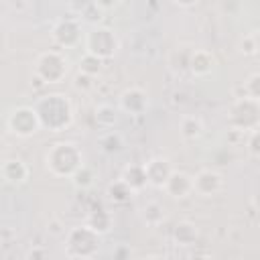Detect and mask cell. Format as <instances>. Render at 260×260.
<instances>
[{
  "label": "cell",
  "instance_id": "cell-1",
  "mask_svg": "<svg viewBox=\"0 0 260 260\" xmlns=\"http://www.w3.org/2000/svg\"><path fill=\"white\" fill-rule=\"evenodd\" d=\"M35 110L41 118L43 128H49L53 132L67 128L73 120L71 102L67 100V95H61V93H49V95L41 98L35 104Z\"/></svg>",
  "mask_w": 260,
  "mask_h": 260
},
{
  "label": "cell",
  "instance_id": "cell-2",
  "mask_svg": "<svg viewBox=\"0 0 260 260\" xmlns=\"http://www.w3.org/2000/svg\"><path fill=\"white\" fill-rule=\"evenodd\" d=\"M45 160H47V169L53 175H59V177H73V173L83 165L81 162V152L71 142L53 144L51 150L47 152Z\"/></svg>",
  "mask_w": 260,
  "mask_h": 260
},
{
  "label": "cell",
  "instance_id": "cell-3",
  "mask_svg": "<svg viewBox=\"0 0 260 260\" xmlns=\"http://www.w3.org/2000/svg\"><path fill=\"white\" fill-rule=\"evenodd\" d=\"M6 126L16 136H32L35 132H39V128H43L37 110L28 106H20L12 110L6 118Z\"/></svg>",
  "mask_w": 260,
  "mask_h": 260
},
{
  "label": "cell",
  "instance_id": "cell-4",
  "mask_svg": "<svg viewBox=\"0 0 260 260\" xmlns=\"http://www.w3.org/2000/svg\"><path fill=\"white\" fill-rule=\"evenodd\" d=\"M118 51V39L110 28H93L85 39V53H91L100 59L112 57Z\"/></svg>",
  "mask_w": 260,
  "mask_h": 260
},
{
  "label": "cell",
  "instance_id": "cell-5",
  "mask_svg": "<svg viewBox=\"0 0 260 260\" xmlns=\"http://www.w3.org/2000/svg\"><path fill=\"white\" fill-rule=\"evenodd\" d=\"M67 73V63L65 59L57 53V51H49L43 53L37 61V75L45 81V83H57L63 79V75Z\"/></svg>",
  "mask_w": 260,
  "mask_h": 260
},
{
  "label": "cell",
  "instance_id": "cell-6",
  "mask_svg": "<svg viewBox=\"0 0 260 260\" xmlns=\"http://www.w3.org/2000/svg\"><path fill=\"white\" fill-rule=\"evenodd\" d=\"M193 187H195V193H199L201 197H211L221 191L223 179L219 173L205 169V171H199L197 177H193Z\"/></svg>",
  "mask_w": 260,
  "mask_h": 260
},
{
  "label": "cell",
  "instance_id": "cell-7",
  "mask_svg": "<svg viewBox=\"0 0 260 260\" xmlns=\"http://www.w3.org/2000/svg\"><path fill=\"white\" fill-rule=\"evenodd\" d=\"M165 191L171 195V197H187L189 193H195V187H193V177H189L187 173H177L173 171L171 177L167 179L165 183Z\"/></svg>",
  "mask_w": 260,
  "mask_h": 260
},
{
  "label": "cell",
  "instance_id": "cell-8",
  "mask_svg": "<svg viewBox=\"0 0 260 260\" xmlns=\"http://www.w3.org/2000/svg\"><path fill=\"white\" fill-rule=\"evenodd\" d=\"M146 106H148V100L140 87H130L120 95V108L128 114H142Z\"/></svg>",
  "mask_w": 260,
  "mask_h": 260
},
{
  "label": "cell",
  "instance_id": "cell-9",
  "mask_svg": "<svg viewBox=\"0 0 260 260\" xmlns=\"http://www.w3.org/2000/svg\"><path fill=\"white\" fill-rule=\"evenodd\" d=\"M144 169H146V175H148V183L156 185V187H165L167 179L173 173V167L167 158H152V160L144 162Z\"/></svg>",
  "mask_w": 260,
  "mask_h": 260
},
{
  "label": "cell",
  "instance_id": "cell-10",
  "mask_svg": "<svg viewBox=\"0 0 260 260\" xmlns=\"http://www.w3.org/2000/svg\"><path fill=\"white\" fill-rule=\"evenodd\" d=\"M28 167L20 160V158H8V160H4V165H2V177H4V181L6 183H10V185H20V183H24L26 179H28Z\"/></svg>",
  "mask_w": 260,
  "mask_h": 260
},
{
  "label": "cell",
  "instance_id": "cell-11",
  "mask_svg": "<svg viewBox=\"0 0 260 260\" xmlns=\"http://www.w3.org/2000/svg\"><path fill=\"white\" fill-rule=\"evenodd\" d=\"M55 39L63 45V47H71L79 41V26L75 20H61L55 26Z\"/></svg>",
  "mask_w": 260,
  "mask_h": 260
},
{
  "label": "cell",
  "instance_id": "cell-12",
  "mask_svg": "<svg viewBox=\"0 0 260 260\" xmlns=\"http://www.w3.org/2000/svg\"><path fill=\"white\" fill-rule=\"evenodd\" d=\"M122 179H124L134 191H140L144 185H148V175H146L144 165H142V167H128V169L124 171Z\"/></svg>",
  "mask_w": 260,
  "mask_h": 260
},
{
  "label": "cell",
  "instance_id": "cell-13",
  "mask_svg": "<svg viewBox=\"0 0 260 260\" xmlns=\"http://www.w3.org/2000/svg\"><path fill=\"white\" fill-rule=\"evenodd\" d=\"M189 65H191V71L195 75H207L213 69V57L207 51H195Z\"/></svg>",
  "mask_w": 260,
  "mask_h": 260
},
{
  "label": "cell",
  "instance_id": "cell-14",
  "mask_svg": "<svg viewBox=\"0 0 260 260\" xmlns=\"http://www.w3.org/2000/svg\"><path fill=\"white\" fill-rule=\"evenodd\" d=\"M100 146L104 152H118L124 148V136L116 130H110L100 136Z\"/></svg>",
  "mask_w": 260,
  "mask_h": 260
},
{
  "label": "cell",
  "instance_id": "cell-15",
  "mask_svg": "<svg viewBox=\"0 0 260 260\" xmlns=\"http://www.w3.org/2000/svg\"><path fill=\"white\" fill-rule=\"evenodd\" d=\"M195 238H197V230H195L193 223L183 221V223H179V225L175 228V240H177V244H181V246H191V244L195 242Z\"/></svg>",
  "mask_w": 260,
  "mask_h": 260
},
{
  "label": "cell",
  "instance_id": "cell-16",
  "mask_svg": "<svg viewBox=\"0 0 260 260\" xmlns=\"http://www.w3.org/2000/svg\"><path fill=\"white\" fill-rule=\"evenodd\" d=\"M201 132H203V122H201L199 118H195V116L183 118V122H181V134H183L185 138L193 140V138L201 136Z\"/></svg>",
  "mask_w": 260,
  "mask_h": 260
},
{
  "label": "cell",
  "instance_id": "cell-17",
  "mask_svg": "<svg viewBox=\"0 0 260 260\" xmlns=\"http://www.w3.org/2000/svg\"><path fill=\"white\" fill-rule=\"evenodd\" d=\"M116 118H118V112L114 110V106H110V104H102V106L95 108V120H98L100 126L110 128V126L116 124Z\"/></svg>",
  "mask_w": 260,
  "mask_h": 260
},
{
  "label": "cell",
  "instance_id": "cell-18",
  "mask_svg": "<svg viewBox=\"0 0 260 260\" xmlns=\"http://www.w3.org/2000/svg\"><path fill=\"white\" fill-rule=\"evenodd\" d=\"M165 217V213H162V207L158 205V203H148V205H144V219L150 223V225H156L160 219Z\"/></svg>",
  "mask_w": 260,
  "mask_h": 260
},
{
  "label": "cell",
  "instance_id": "cell-19",
  "mask_svg": "<svg viewBox=\"0 0 260 260\" xmlns=\"http://www.w3.org/2000/svg\"><path fill=\"white\" fill-rule=\"evenodd\" d=\"M83 173H85V165H81V167L73 173V185H75V187L85 189V187H89V185L93 183V173H91V171H87V175H83Z\"/></svg>",
  "mask_w": 260,
  "mask_h": 260
},
{
  "label": "cell",
  "instance_id": "cell-20",
  "mask_svg": "<svg viewBox=\"0 0 260 260\" xmlns=\"http://www.w3.org/2000/svg\"><path fill=\"white\" fill-rule=\"evenodd\" d=\"M240 51H242L244 55H254V53H258L256 37H254V35H246V37L240 41Z\"/></svg>",
  "mask_w": 260,
  "mask_h": 260
},
{
  "label": "cell",
  "instance_id": "cell-21",
  "mask_svg": "<svg viewBox=\"0 0 260 260\" xmlns=\"http://www.w3.org/2000/svg\"><path fill=\"white\" fill-rule=\"evenodd\" d=\"M246 91H248V95L260 100V73H254V75L248 77V81H246Z\"/></svg>",
  "mask_w": 260,
  "mask_h": 260
},
{
  "label": "cell",
  "instance_id": "cell-22",
  "mask_svg": "<svg viewBox=\"0 0 260 260\" xmlns=\"http://www.w3.org/2000/svg\"><path fill=\"white\" fill-rule=\"evenodd\" d=\"M248 150L254 154V156H260V128H254L250 132V138H248Z\"/></svg>",
  "mask_w": 260,
  "mask_h": 260
},
{
  "label": "cell",
  "instance_id": "cell-23",
  "mask_svg": "<svg viewBox=\"0 0 260 260\" xmlns=\"http://www.w3.org/2000/svg\"><path fill=\"white\" fill-rule=\"evenodd\" d=\"M75 87L77 89H89V87H93V81H91V75H87V73H83V71H79V75L75 77Z\"/></svg>",
  "mask_w": 260,
  "mask_h": 260
},
{
  "label": "cell",
  "instance_id": "cell-24",
  "mask_svg": "<svg viewBox=\"0 0 260 260\" xmlns=\"http://www.w3.org/2000/svg\"><path fill=\"white\" fill-rule=\"evenodd\" d=\"M95 2V6H100L102 10H110V8H114L116 4H118V0H93Z\"/></svg>",
  "mask_w": 260,
  "mask_h": 260
},
{
  "label": "cell",
  "instance_id": "cell-25",
  "mask_svg": "<svg viewBox=\"0 0 260 260\" xmlns=\"http://www.w3.org/2000/svg\"><path fill=\"white\" fill-rule=\"evenodd\" d=\"M175 2H177L179 6H193L197 0H175Z\"/></svg>",
  "mask_w": 260,
  "mask_h": 260
},
{
  "label": "cell",
  "instance_id": "cell-26",
  "mask_svg": "<svg viewBox=\"0 0 260 260\" xmlns=\"http://www.w3.org/2000/svg\"><path fill=\"white\" fill-rule=\"evenodd\" d=\"M254 37H256V45H258V53H260V32H254Z\"/></svg>",
  "mask_w": 260,
  "mask_h": 260
}]
</instances>
